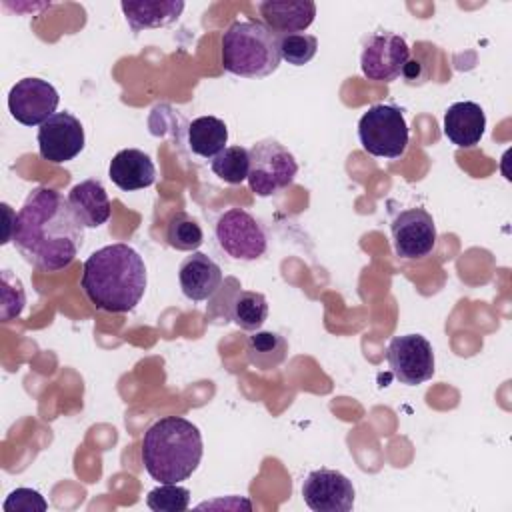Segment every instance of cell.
<instances>
[{"instance_id":"6da1fadb","label":"cell","mask_w":512,"mask_h":512,"mask_svg":"<svg viewBox=\"0 0 512 512\" xmlns=\"http://www.w3.org/2000/svg\"><path fill=\"white\" fill-rule=\"evenodd\" d=\"M12 242L38 270L58 272L76 260L84 244V226L64 194L38 186L16 214Z\"/></svg>"},{"instance_id":"7a4b0ae2","label":"cell","mask_w":512,"mask_h":512,"mask_svg":"<svg viewBox=\"0 0 512 512\" xmlns=\"http://www.w3.org/2000/svg\"><path fill=\"white\" fill-rule=\"evenodd\" d=\"M146 282L144 258L132 246L116 242L98 248L86 258L80 286L98 310L124 314L138 306L146 292Z\"/></svg>"},{"instance_id":"3957f363","label":"cell","mask_w":512,"mask_h":512,"mask_svg":"<svg viewBox=\"0 0 512 512\" xmlns=\"http://www.w3.org/2000/svg\"><path fill=\"white\" fill-rule=\"evenodd\" d=\"M204 454L202 434L196 424L180 416L156 420L142 438V464L150 478L160 484L188 480L200 466Z\"/></svg>"},{"instance_id":"277c9868","label":"cell","mask_w":512,"mask_h":512,"mask_svg":"<svg viewBox=\"0 0 512 512\" xmlns=\"http://www.w3.org/2000/svg\"><path fill=\"white\" fill-rule=\"evenodd\" d=\"M280 34L256 20H236L222 34V66L240 78H266L280 64Z\"/></svg>"},{"instance_id":"5b68a950","label":"cell","mask_w":512,"mask_h":512,"mask_svg":"<svg viewBox=\"0 0 512 512\" xmlns=\"http://www.w3.org/2000/svg\"><path fill=\"white\" fill-rule=\"evenodd\" d=\"M358 140L376 158H400L408 146L404 112L394 104H374L358 120Z\"/></svg>"},{"instance_id":"8992f818","label":"cell","mask_w":512,"mask_h":512,"mask_svg":"<svg viewBox=\"0 0 512 512\" xmlns=\"http://www.w3.org/2000/svg\"><path fill=\"white\" fill-rule=\"evenodd\" d=\"M248 156V184L256 196L264 198L288 188L298 174V162L294 154L274 138L252 144Z\"/></svg>"},{"instance_id":"52a82bcc","label":"cell","mask_w":512,"mask_h":512,"mask_svg":"<svg viewBox=\"0 0 512 512\" xmlns=\"http://www.w3.org/2000/svg\"><path fill=\"white\" fill-rule=\"evenodd\" d=\"M206 316L224 322L232 320L242 330L256 332L268 318V300L262 292L244 290L236 278H224L210 298Z\"/></svg>"},{"instance_id":"ba28073f","label":"cell","mask_w":512,"mask_h":512,"mask_svg":"<svg viewBox=\"0 0 512 512\" xmlns=\"http://www.w3.org/2000/svg\"><path fill=\"white\" fill-rule=\"evenodd\" d=\"M218 246L234 260H258L268 246V238L258 220L242 208L226 210L214 228Z\"/></svg>"},{"instance_id":"9c48e42d","label":"cell","mask_w":512,"mask_h":512,"mask_svg":"<svg viewBox=\"0 0 512 512\" xmlns=\"http://www.w3.org/2000/svg\"><path fill=\"white\" fill-rule=\"evenodd\" d=\"M410 60V48L400 34L378 30L364 42L360 54L362 74L372 82L396 80Z\"/></svg>"},{"instance_id":"30bf717a","label":"cell","mask_w":512,"mask_h":512,"mask_svg":"<svg viewBox=\"0 0 512 512\" xmlns=\"http://www.w3.org/2000/svg\"><path fill=\"white\" fill-rule=\"evenodd\" d=\"M386 360L396 380L406 386H418L434 376L432 344L422 334L394 336L386 348Z\"/></svg>"},{"instance_id":"8fae6325","label":"cell","mask_w":512,"mask_h":512,"mask_svg":"<svg viewBox=\"0 0 512 512\" xmlns=\"http://www.w3.org/2000/svg\"><path fill=\"white\" fill-rule=\"evenodd\" d=\"M58 90L42 78H22L8 92V110L12 118L24 126H42L56 114Z\"/></svg>"},{"instance_id":"7c38bea8","label":"cell","mask_w":512,"mask_h":512,"mask_svg":"<svg viewBox=\"0 0 512 512\" xmlns=\"http://www.w3.org/2000/svg\"><path fill=\"white\" fill-rule=\"evenodd\" d=\"M302 498L314 512H350L356 492L352 480L342 472L318 468L304 478Z\"/></svg>"},{"instance_id":"4fadbf2b","label":"cell","mask_w":512,"mask_h":512,"mask_svg":"<svg viewBox=\"0 0 512 512\" xmlns=\"http://www.w3.org/2000/svg\"><path fill=\"white\" fill-rule=\"evenodd\" d=\"M394 250L404 260L428 256L436 246V224L424 208H408L394 216L390 224Z\"/></svg>"},{"instance_id":"5bb4252c","label":"cell","mask_w":512,"mask_h":512,"mask_svg":"<svg viewBox=\"0 0 512 512\" xmlns=\"http://www.w3.org/2000/svg\"><path fill=\"white\" fill-rule=\"evenodd\" d=\"M40 156L52 164H64L74 160L84 148L82 122L70 112H56L38 128Z\"/></svg>"},{"instance_id":"9a60e30c","label":"cell","mask_w":512,"mask_h":512,"mask_svg":"<svg viewBox=\"0 0 512 512\" xmlns=\"http://www.w3.org/2000/svg\"><path fill=\"white\" fill-rule=\"evenodd\" d=\"M180 290L188 300L202 302L210 300L222 286L224 276L220 266L202 252H192L186 256L178 268Z\"/></svg>"},{"instance_id":"2e32d148","label":"cell","mask_w":512,"mask_h":512,"mask_svg":"<svg viewBox=\"0 0 512 512\" xmlns=\"http://www.w3.org/2000/svg\"><path fill=\"white\" fill-rule=\"evenodd\" d=\"M486 130V114L480 104L454 102L444 112V136L458 148L476 146Z\"/></svg>"},{"instance_id":"e0dca14e","label":"cell","mask_w":512,"mask_h":512,"mask_svg":"<svg viewBox=\"0 0 512 512\" xmlns=\"http://www.w3.org/2000/svg\"><path fill=\"white\" fill-rule=\"evenodd\" d=\"M108 176L120 190L132 192L152 186L156 180V168L146 152L138 148H124L110 160Z\"/></svg>"},{"instance_id":"ac0fdd59","label":"cell","mask_w":512,"mask_h":512,"mask_svg":"<svg viewBox=\"0 0 512 512\" xmlns=\"http://www.w3.org/2000/svg\"><path fill=\"white\" fill-rule=\"evenodd\" d=\"M260 16L274 32L296 34L306 30L316 16L312 0H266L258 4Z\"/></svg>"},{"instance_id":"d6986e66","label":"cell","mask_w":512,"mask_h":512,"mask_svg":"<svg viewBox=\"0 0 512 512\" xmlns=\"http://www.w3.org/2000/svg\"><path fill=\"white\" fill-rule=\"evenodd\" d=\"M68 202L84 228H98L110 218V198L100 180H84L68 192Z\"/></svg>"},{"instance_id":"ffe728a7","label":"cell","mask_w":512,"mask_h":512,"mask_svg":"<svg viewBox=\"0 0 512 512\" xmlns=\"http://www.w3.org/2000/svg\"><path fill=\"white\" fill-rule=\"evenodd\" d=\"M124 18L132 32H140L146 28H162L178 20L184 10V2L180 0H140V2H122L120 4Z\"/></svg>"},{"instance_id":"44dd1931","label":"cell","mask_w":512,"mask_h":512,"mask_svg":"<svg viewBox=\"0 0 512 512\" xmlns=\"http://www.w3.org/2000/svg\"><path fill=\"white\" fill-rule=\"evenodd\" d=\"M228 142V128L216 116H198L188 126V148L200 158L218 156Z\"/></svg>"},{"instance_id":"7402d4cb","label":"cell","mask_w":512,"mask_h":512,"mask_svg":"<svg viewBox=\"0 0 512 512\" xmlns=\"http://www.w3.org/2000/svg\"><path fill=\"white\" fill-rule=\"evenodd\" d=\"M288 356V342L278 332L256 330L248 336L246 342V358L258 370H274Z\"/></svg>"},{"instance_id":"603a6c76","label":"cell","mask_w":512,"mask_h":512,"mask_svg":"<svg viewBox=\"0 0 512 512\" xmlns=\"http://www.w3.org/2000/svg\"><path fill=\"white\" fill-rule=\"evenodd\" d=\"M166 240L172 248L182 252H196L204 242V232L196 218L188 212H174L166 226Z\"/></svg>"},{"instance_id":"cb8c5ba5","label":"cell","mask_w":512,"mask_h":512,"mask_svg":"<svg viewBox=\"0 0 512 512\" xmlns=\"http://www.w3.org/2000/svg\"><path fill=\"white\" fill-rule=\"evenodd\" d=\"M212 172L226 184H242L248 180L250 156L242 146H226L218 156L212 158Z\"/></svg>"},{"instance_id":"d4e9b609","label":"cell","mask_w":512,"mask_h":512,"mask_svg":"<svg viewBox=\"0 0 512 512\" xmlns=\"http://www.w3.org/2000/svg\"><path fill=\"white\" fill-rule=\"evenodd\" d=\"M318 50V38L306 32L280 34V58L292 66L308 64Z\"/></svg>"},{"instance_id":"484cf974","label":"cell","mask_w":512,"mask_h":512,"mask_svg":"<svg viewBox=\"0 0 512 512\" xmlns=\"http://www.w3.org/2000/svg\"><path fill=\"white\" fill-rule=\"evenodd\" d=\"M146 506L154 512H184L190 506V490L178 484H160L148 492Z\"/></svg>"},{"instance_id":"4316f807","label":"cell","mask_w":512,"mask_h":512,"mask_svg":"<svg viewBox=\"0 0 512 512\" xmlns=\"http://www.w3.org/2000/svg\"><path fill=\"white\" fill-rule=\"evenodd\" d=\"M26 304V294L22 282L10 274V270L2 272V320L8 322L22 314Z\"/></svg>"},{"instance_id":"83f0119b","label":"cell","mask_w":512,"mask_h":512,"mask_svg":"<svg viewBox=\"0 0 512 512\" xmlns=\"http://www.w3.org/2000/svg\"><path fill=\"white\" fill-rule=\"evenodd\" d=\"M2 508L4 512H44L48 508V502L38 490L16 488L8 494Z\"/></svg>"},{"instance_id":"f1b7e54d","label":"cell","mask_w":512,"mask_h":512,"mask_svg":"<svg viewBox=\"0 0 512 512\" xmlns=\"http://www.w3.org/2000/svg\"><path fill=\"white\" fill-rule=\"evenodd\" d=\"M2 212H4V218H6V234H4L2 244H6V242H10V240H12V236H14V228H16V214L12 212V208H10L6 202H2Z\"/></svg>"}]
</instances>
